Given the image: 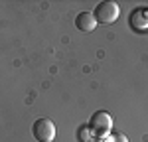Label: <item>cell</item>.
Masks as SVG:
<instances>
[{
    "label": "cell",
    "mask_w": 148,
    "mask_h": 142,
    "mask_svg": "<svg viewBox=\"0 0 148 142\" xmlns=\"http://www.w3.org/2000/svg\"><path fill=\"white\" fill-rule=\"evenodd\" d=\"M87 126L93 132V136H97L99 140H105L111 134V130H113V117L107 111H97V113L91 115Z\"/></svg>",
    "instance_id": "1"
},
{
    "label": "cell",
    "mask_w": 148,
    "mask_h": 142,
    "mask_svg": "<svg viewBox=\"0 0 148 142\" xmlns=\"http://www.w3.org/2000/svg\"><path fill=\"white\" fill-rule=\"evenodd\" d=\"M93 16H95V20H97V26H99V24L111 26V24H114L116 20H119L121 8H119V4L113 2V0H105V2H101V4H97Z\"/></svg>",
    "instance_id": "2"
},
{
    "label": "cell",
    "mask_w": 148,
    "mask_h": 142,
    "mask_svg": "<svg viewBox=\"0 0 148 142\" xmlns=\"http://www.w3.org/2000/svg\"><path fill=\"white\" fill-rule=\"evenodd\" d=\"M32 134L38 138V142H51L56 138V124L49 118H38L32 124Z\"/></svg>",
    "instance_id": "3"
},
{
    "label": "cell",
    "mask_w": 148,
    "mask_h": 142,
    "mask_svg": "<svg viewBox=\"0 0 148 142\" xmlns=\"http://www.w3.org/2000/svg\"><path fill=\"white\" fill-rule=\"evenodd\" d=\"M128 24L134 32H146L148 30V8H134L128 16Z\"/></svg>",
    "instance_id": "4"
},
{
    "label": "cell",
    "mask_w": 148,
    "mask_h": 142,
    "mask_svg": "<svg viewBox=\"0 0 148 142\" xmlns=\"http://www.w3.org/2000/svg\"><path fill=\"white\" fill-rule=\"evenodd\" d=\"M75 26L79 28L81 32H93L97 28V20H95V16L91 12H81L75 18Z\"/></svg>",
    "instance_id": "5"
},
{
    "label": "cell",
    "mask_w": 148,
    "mask_h": 142,
    "mask_svg": "<svg viewBox=\"0 0 148 142\" xmlns=\"http://www.w3.org/2000/svg\"><path fill=\"white\" fill-rule=\"evenodd\" d=\"M79 140L81 142H91L93 140V132L89 130V126H87V124L79 128Z\"/></svg>",
    "instance_id": "6"
},
{
    "label": "cell",
    "mask_w": 148,
    "mask_h": 142,
    "mask_svg": "<svg viewBox=\"0 0 148 142\" xmlns=\"http://www.w3.org/2000/svg\"><path fill=\"white\" fill-rule=\"evenodd\" d=\"M103 142H128V138H126V134H123V132H116V134H109Z\"/></svg>",
    "instance_id": "7"
},
{
    "label": "cell",
    "mask_w": 148,
    "mask_h": 142,
    "mask_svg": "<svg viewBox=\"0 0 148 142\" xmlns=\"http://www.w3.org/2000/svg\"><path fill=\"white\" fill-rule=\"evenodd\" d=\"M91 142H103V140H99V138H95V140H91Z\"/></svg>",
    "instance_id": "8"
}]
</instances>
